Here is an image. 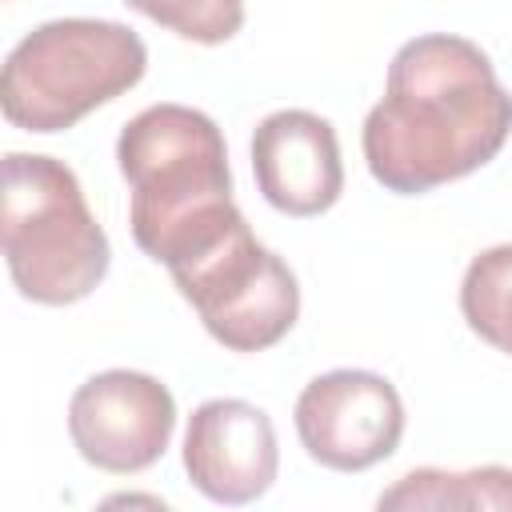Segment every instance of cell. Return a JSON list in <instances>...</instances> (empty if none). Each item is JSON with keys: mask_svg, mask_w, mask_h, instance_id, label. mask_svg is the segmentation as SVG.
<instances>
[{"mask_svg": "<svg viewBox=\"0 0 512 512\" xmlns=\"http://www.w3.org/2000/svg\"><path fill=\"white\" fill-rule=\"evenodd\" d=\"M116 160L132 192V240L164 268L200 256L244 220L232 200L224 132L200 108L136 112L116 140Z\"/></svg>", "mask_w": 512, "mask_h": 512, "instance_id": "7a4b0ae2", "label": "cell"}, {"mask_svg": "<svg viewBox=\"0 0 512 512\" xmlns=\"http://www.w3.org/2000/svg\"><path fill=\"white\" fill-rule=\"evenodd\" d=\"M148 68L144 40L116 20H48L32 28L4 60L0 108L12 128L64 132L92 108L140 84Z\"/></svg>", "mask_w": 512, "mask_h": 512, "instance_id": "277c9868", "label": "cell"}, {"mask_svg": "<svg viewBox=\"0 0 512 512\" xmlns=\"http://www.w3.org/2000/svg\"><path fill=\"white\" fill-rule=\"evenodd\" d=\"M508 132L512 96L492 60L464 36L428 32L392 56L360 144L376 184L420 196L484 168Z\"/></svg>", "mask_w": 512, "mask_h": 512, "instance_id": "6da1fadb", "label": "cell"}, {"mask_svg": "<svg viewBox=\"0 0 512 512\" xmlns=\"http://www.w3.org/2000/svg\"><path fill=\"white\" fill-rule=\"evenodd\" d=\"M376 508H512V468L484 464L468 472L444 468H412L388 492H380Z\"/></svg>", "mask_w": 512, "mask_h": 512, "instance_id": "30bf717a", "label": "cell"}, {"mask_svg": "<svg viewBox=\"0 0 512 512\" xmlns=\"http://www.w3.org/2000/svg\"><path fill=\"white\" fill-rule=\"evenodd\" d=\"M280 468L276 428L248 400H204L188 416L184 472L216 504L260 500Z\"/></svg>", "mask_w": 512, "mask_h": 512, "instance_id": "ba28073f", "label": "cell"}, {"mask_svg": "<svg viewBox=\"0 0 512 512\" xmlns=\"http://www.w3.org/2000/svg\"><path fill=\"white\" fill-rule=\"evenodd\" d=\"M252 172L260 196L284 216H320L344 192L336 132L304 108H280L256 124Z\"/></svg>", "mask_w": 512, "mask_h": 512, "instance_id": "9c48e42d", "label": "cell"}, {"mask_svg": "<svg viewBox=\"0 0 512 512\" xmlns=\"http://www.w3.org/2000/svg\"><path fill=\"white\" fill-rule=\"evenodd\" d=\"M460 312L480 340L512 356V244L472 256L460 280Z\"/></svg>", "mask_w": 512, "mask_h": 512, "instance_id": "8fae6325", "label": "cell"}, {"mask_svg": "<svg viewBox=\"0 0 512 512\" xmlns=\"http://www.w3.org/2000/svg\"><path fill=\"white\" fill-rule=\"evenodd\" d=\"M124 4L192 44H224L244 28V0H124Z\"/></svg>", "mask_w": 512, "mask_h": 512, "instance_id": "7c38bea8", "label": "cell"}, {"mask_svg": "<svg viewBox=\"0 0 512 512\" xmlns=\"http://www.w3.org/2000/svg\"><path fill=\"white\" fill-rule=\"evenodd\" d=\"M304 452L332 472H364L388 460L404 436V400L380 372L336 368L304 384L296 400Z\"/></svg>", "mask_w": 512, "mask_h": 512, "instance_id": "8992f818", "label": "cell"}, {"mask_svg": "<svg viewBox=\"0 0 512 512\" xmlns=\"http://www.w3.org/2000/svg\"><path fill=\"white\" fill-rule=\"evenodd\" d=\"M168 272L208 336L232 352H264L280 344L300 316L292 268L252 236L248 220Z\"/></svg>", "mask_w": 512, "mask_h": 512, "instance_id": "5b68a950", "label": "cell"}, {"mask_svg": "<svg viewBox=\"0 0 512 512\" xmlns=\"http://www.w3.org/2000/svg\"><path fill=\"white\" fill-rule=\"evenodd\" d=\"M0 244L16 292L32 304L64 308L84 300L112 264L76 172L40 152L4 156Z\"/></svg>", "mask_w": 512, "mask_h": 512, "instance_id": "3957f363", "label": "cell"}, {"mask_svg": "<svg viewBox=\"0 0 512 512\" xmlns=\"http://www.w3.org/2000/svg\"><path fill=\"white\" fill-rule=\"evenodd\" d=\"M176 428L172 392L132 368H108L84 380L68 404V436L76 452L116 476H132L152 468Z\"/></svg>", "mask_w": 512, "mask_h": 512, "instance_id": "52a82bcc", "label": "cell"}]
</instances>
